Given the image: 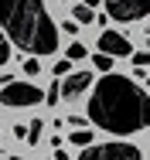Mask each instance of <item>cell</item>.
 <instances>
[{
    "mask_svg": "<svg viewBox=\"0 0 150 160\" xmlns=\"http://www.w3.org/2000/svg\"><path fill=\"white\" fill-rule=\"evenodd\" d=\"M72 17H75V24H92V21H96V10L85 7V3H79V7L72 10Z\"/></svg>",
    "mask_w": 150,
    "mask_h": 160,
    "instance_id": "cell-8",
    "label": "cell"
},
{
    "mask_svg": "<svg viewBox=\"0 0 150 160\" xmlns=\"http://www.w3.org/2000/svg\"><path fill=\"white\" fill-rule=\"evenodd\" d=\"M99 55H109V58H126L130 51H133V44H130V38L120 31H102L99 34Z\"/></svg>",
    "mask_w": 150,
    "mask_h": 160,
    "instance_id": "cell-6",
    "label": "cell"
},
{
    "mask_svg": "<svg viewBox=\"0 0 150 160\" xmlns=\"http://www.w3.org/2000/svg\"><path fill=\"white\" fill-rule=\"evenodd\" d=\"M55 160H68V153H61V150H58V153H55Z\"/></svg>",
    "mask_w": 150,
    "mask_h": 160,
    "instance_id": "cell-19",
    "label": "cell"
},
{
    "mask_svg": "<svg viewBox=\"0 0 150 160\" xmlns=\"http://www.w3.org/2000/svg\"><path fill=\"white\" fill-rule=\"evenodd\" d=\"M61 28H65V34H75V31H79V24H75V21H65Z\"/></svg>",
    "mask_w": 150,
    "mask_h": 160,
    "instance_id": "cell-17",
    "label": "cell"
},
{
    "mask_svg": "<svg viewBox=\"0 0 150 160\" xmlns=\"http://www.w3.org/2000/svg\"><path fill=\"white\" fill-rule=\"evenodd\" d=\"M79 58H85V48L82 44H68V62H79Z\"/></svg>",
    "mask_w": 150,
    "mask_h": 160,
    "instance_id": "cell-12",
    "label": "cell"
},
{
    "mask_svg": "<svg viewBox=\"0 0 150 160\" xmlns=\"http://www.w3.org/2000/svg\"><path fill=\"white\" fill-rule=\"evenodd\" d=\"M130 55H133V65L137 68H147L150 65V51H130Z\"/></svg>",
    "mask_w": 150,
    "mask_h": 160,
    "instance_id": "cell-11",
    "label": "cell"
},
{
    "mask_svg": "<svg viewBox=\"0 0 150 160\" xmlns=\"http://www.w3.org/2000/svg\"><path fill=\"white\" fill-rule=\"evenodd\" d=\"M0 24L3 38L34 58L58 51V31L44 10V0H0Z\"/></svg>",
    "mask_w": 150,
    "mask_h": 160,
    "instance_id": "cell-2",
    "label": "cell"
},
{
    "mask_svg": "<svg viewBox=\"0 0 150 160\" xmlns=\"http://www.w3.org/2000/svg\"><path fill=\"white\" fill-rule=\"evenodd\" d=\"M72 143H75V147H89L92 143V129H75V133H72Z\"/></svg>",
    "mask_w": 150,
    "mask_h": 160,
    "instance_id": "cell-10",
    "label": "cell"
},
{
    "mask_svg": "<svg viewBox=\"0 0 150 160\" xmlns=\"http://www.w3.org/2000/svg\"><path fill=\"white\" fill-rule=\"evenodd\" d=\"M102 3H106L109 17L113 21H123V24L140 21V17L150 14V0H102Z\"/></svg>",
    "mask_w": 150,
    "mask_h": 160,
    "instance_id": "cell-5",
    "label": "cell"
},
{
    "mask_svg": "<svg viewBox=\"0 0 150 160\" xmlns=\"http://www.w3.org/2000/svg\"><path fill=\"white\" fill-rule=\"evenodd\" d=\"M41 99H44L41 89H34L28 82H14V78L0 89V102H3L7 109H28V106H38Z\"/></svg>",
    "mask_w": 150,
    "mask_h": 160,
    "instance_id": "cell-3",
    "label": "cell"
},
{
    "mask_svg": "<svg viewBox=\"0 0 150 160\" xmlns=\"http://www.w3.org/2000/svg\"><path fill=\"white\" fill-rule=\"evenodd\" d=\"M41 126H44L41 119H34V123H28V133H24V140H28V143H41Z\"/></svg>",
    "mask_w": 150,
    "mask_h": 160,
    "instance_id": "cell-9",
    "label": "cell"
},
{
    "mask_svg": "<svg viewBox=\"0 0 150 160\" xmlns=\"http://www.w3.org/2000/svg\"><path fill=\"white\" fill-rule=\"evenodd\" d=\"M89 119L116 136L140 133L150 123V99L140 82L123 75H102L89 99Z\"/></svg>",
    "mask_w": 150,
    "mask_h": 160,
    "instance_id": "cell-1",
    "label": "cell"
},
{
    "mask_svg": "<svg viewBox=\"0 0 150 160\" xmlns=\"http://www.w3.org/2000/svg\"><path fill=\"white\" fill-rule=\"evenodd\" d=\"M89 85H92V72H68V75L58 82V96L72 102V99H79V96H82Z\"/></svg>",
    "mask_w": 150,
    "mask_h": 160,
    "instance_id": "cell-7",
    "label": "cell"
},
{
    "mask_svg": "<svg viewBox=\"0 0 150 160\" xmlns=\"http://www.w3.org/2000/svg\"><path fill=\"white\" fill-rule=\"evenodd\" d=\"M7 58H10V41H7L3 34H0V65L7 62Z\"/></svg>",
    "mask_w": 150,
    "mask_h": 160,
    "instance_id": "cell-14",
    "label": "cell"
},
{
    "mask_svg": "<svg viewBox=\"0 0 150 160\" xmlns=\"http://www.w3.org/2000/svg\"><path fill=\"white\" fill-rule=\"evenodd\" d=\"M82 3H85V7H92V10L99 7V0H82Z\"/></svg>",
    "mask_w": 150,
    "mask_h": 160,
    "instance_id": "cell-18",
    "label": "cell"
},
{
    "mask_svg": "<svg viewBox=\"0 0 150 160\" xmlns=\"http://www.w3.org/2000/svg\"><path fill=\"white\" fill-rule=\"evenodd\" d=\"M96 68H99V72H109V68H113V58H109V55H96Z\"/></svg>",
    "mask_w": 150,
    "mask_h": 160,
    "instance_id": "cell-13",
    "label": "cell"
},
{
    "mask_svg": "<svg viewBox=\"0 0 150 160\" xmlns=\"http://www.w3.org/2000/svg\"><path fill=\"white\" fill-rule=\"evenodd\" d=\"M24 72H28V75H38V72H41V65H38V58H34V55L24 62Z\"/></svg>",
    "mask_w": 150,
    "mask_h": 160,
    "instance_id": "cell-15",
    "label": "cell"
},
{
    "mask_svg": "<svg viewBox=\"0 0 150 160\" xmlns=\"http://www.w3.org/2000/svg\"><path fill=\"white\" fill-rule=\"evenodd\" d=\"M68 72H72V62H68V58H65V62H58V65H55V75H61V78H65Z\"/></svg>",
    "mask_w": 150,
    "mask_h": 160,
    "instance_id": "cell-16",
    "label": "cell"
},
{
    "mask_svg": "<svg viewBox=\"0 0 150 160\" xmlns=\"http://www.w3.org/2000/svg\"><path fill=\"white\" fill-rule=\"evenodd\" d=\"M79 160H143L140 147L133 143H99V147H85V153H79Z\"/></svg>",
    "mask_w": 150,
    "mask_h": 160,
    "instance_id": "cell-4",
    "label": "cell"
}]
</instances>
